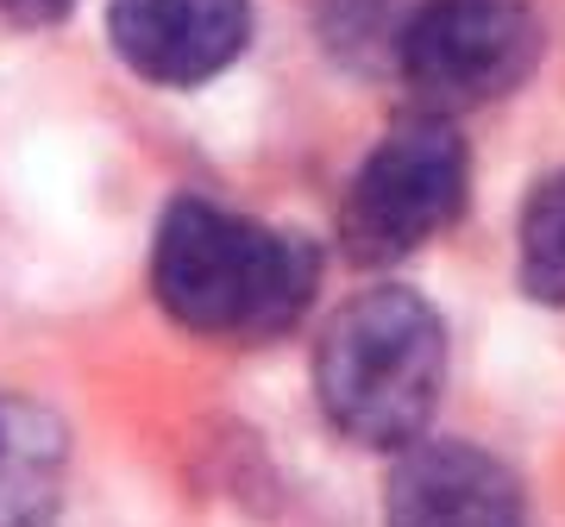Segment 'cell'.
<instances>
[{
	"label": "cell",
	"mask_w": 565,
	"mask_h": 527,
	"mask_svg": "<svg viewBox=\"0 0 565 527\" xmlns=\"http://www.w3.org/2000/svg\"><path fill=\"white\" fill-rule=\"evenodd\" d=\"M321 251L296 233L226 214L214 202L163 207L151 239V295L202 340H282L308 314Z\"/></svg>",
	"instance_id": "cell-1"
},
{
	"label": "cell",
	"mask_w": 565,
	"mask_h": 527,
	"mask_svg": "<svg viewBox=\"0 0 565 527\" xmlns=\"http://www.w3.org/2000/svg\"><path fill=\"white\" fill-rule=\"evenodd\" d=\"M446 384V326L403 283H377L327 321L315 345V389L345 440L403 452L434 421Z\"/></svg>",
	"instance_id": "cell-2"
},
{
	"label": "cell",
	"mask_w": 565,
	"mask_h": 527,
	"mask_svg": "<svg viewBox=\"0 0 565 527\" xmlns=\"http://www.w3.org/2000/svg\"><path fill=\"white\" fill-rule=\"evenodd\" d=\"M471 158H465L459 126L446 114H408L377 139V151L359 163V176L340 202V245L364 270L415 258L434 233L465 214Z\"/></svg>",
	"instance_id": "cell-3"
},
{
	"label": "cell",
	"mask_w": 565,
	"mask_h": 527,
	"mask_svg": "<svg viewBox=\"0 0 565 527\" xmlns=\"http://www.w3.org/2000/svg\"><path fill=\"white\" fill-rule=\"evenodd\" d=\"M546 32L527 0H422L396 32V69L427 114L515 95L541 69Z\"/></svg>",
	"instance_id": "cell-4"
},
{
	"label": "cell",
	"mask_w": 565,
	"mask_h": 527,
	"mask_svg": "<svg viewBox=\"0 0 565 527\" xmlns=\"http://www.w3.org/2000/svg\"><path fill=\"white\" fill-rule=\"evenodd\" d=\"M390 527H527L522 484L503 459L465 440H415L403 447L384 490Z\"/></svg>",
	"instance_id": "cell-5"
},
{
	"label": "cell",
	"mask_w": 565,
	"mask_h": 527,
	"mask_svg": "<svg viewBox=\"0 0 565 527\" xmlns=\"http://www.w3.org/2000/svg\"><path fill=\"white\" fill-rule=\"evenodd\" d=\"M107 32L145 82L195 88L245 51L252 7L245 0H107Z\"/></svg>",
	"instance_id": "cell-6"
},
{
	"label": "cell",
	"mask_w": 565,
	"mask_h": 527,
	"mask_svg": "<svg viewBox=\"0 0 565 527\" xmlns=\"http://www.w3.org/2000/svg\"><path fill=\"white\" fill-rule=\"evenodd\" d=\"M63 465L70 447L57 415L0 389V527H57Z\"/></svg>",
	"instance_id": "cell-7"
},
{
	"label": "cell",
	"mask_w": 565,
	"mask_h": 527,
	"mask_svg": "<svg viewBox=\"0 0 565 527\" xmlns=\"http://www.w3.org/2000/svg\"><path fill=\"white\" fill-rule=\"evenodd\" d=\"M522 289L546 308H565V170L541 176L522 207Z\"/></svg>",
	"instance_id": "cell-8"
},
{
	"label": "cell",
	"mask_w": 565,
	"mask_h": 527,
	"mask_svg": "<svg viewBox=\"0 0 565 527\" xmlns=\"http://www.w3.org/2000/svg\"><path fill=\"white\" fill-rule=\"evenodd\" d=\"M76 0H0V20L13 25H57Z\"/></svg>",
	"instance_id": "cell-9"
}]
</instances>
